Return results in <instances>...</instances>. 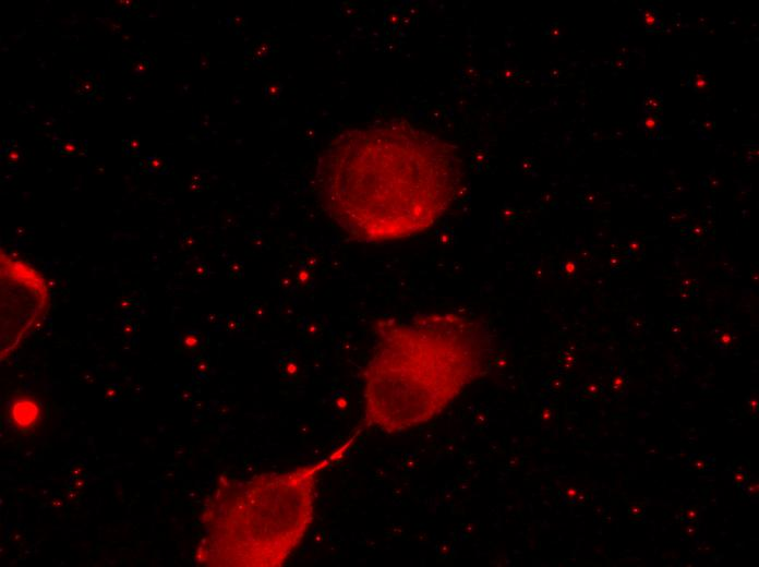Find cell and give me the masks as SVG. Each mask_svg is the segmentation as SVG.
<instances>
[{"instance_id":"2","label":"cell","mask_w":759,"mask_h":567,"mask_svg":"<svg viewBox=\"0 0 759 567\" xmlns=\"http://www.w3.org/2000/svg\"><path fill=\"white\" fill-rule=\"evenodd\" d=\"M365 376L366 420L401 430L446 405L480 373L489 337L483 324L457 313L380 321Z\"/></svg>"},{"instance_id":"1","label":"cell","mask_w":759,"mask_h":567,"mask_svg":"<svg viewBox=\"0 0 759 567\" xmlns=\"http://www.w3.org/2000/svg\"><path fill=\"white\" fill-rule=\"evenodd\" d=\"M455 147L405 121L340 132L322 153L316 182L330 219L362 242L398 240L433 226L461 178Z\"/></svg>"},{"instance_id":"3","label":"cell","mask_w":759,"mask_h":567,"mask_svg":"<svg viewBox=\"0 0 759 567\" xmlns=\"http://www.w3.org/2000/svg\"><path fill=\"white\" fill-rule=\"evenodd\" d=\"M12 417L20 427H29L35 424L38 418L37 407L31 402H20L15 406Z\"/></svg>"}]
</instances>
